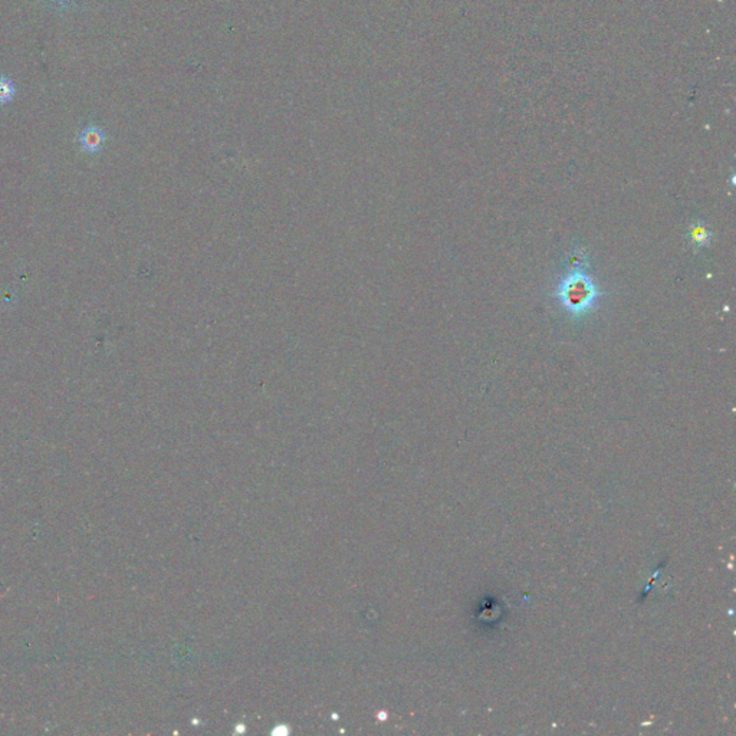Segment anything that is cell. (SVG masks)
Returning a JSON list of instances; mask_svg holds the SVG:
<instances>
[{"label": "cell", "instance_id": "5b68a950", "mask_svg": "<svg viewBox=\"0 0 736 736\" xmlns=\"http://www.w3.org/2000/svg\"><path fill=\"white\" fill-rule=\"evenodd\" d=\"M58 2H59V3H64V2H67V0H58Z\"/></svg>", "mask_w": 736, "mask_h": 736}, {"label": "cell", "instance_id": "3957f363", "mask_svg": "<svg viewBox=\"0 0 736 736\" xmlns=\"http://www.w3.org/2000/svg\"><path fill=\"white\" fill-rule=\"evenodd\" d=\"M689 240L696 249L706 247L712 240V232L703 223H695L689 229Z\"/></svg>", "mask_w": 736, "mask_h": 736}, {"label": "cell", "instance_id": "7a4b0ae2", "mask_svg": "<svg viewBox=\"0 0 736 736\" xmlns=\"http://www.w3.org/2000/svg\"><path fill=\"white\" fill-rule=\"evenodd\" d=\"M105 141V134L95 125H88L79 133L78 142L81 150L87 154H97L101 152Z\"/></svg>", "mask_w": 736, "mask_h": 736}, {"label": "cell", "instance_id": "6da1fadb", "mask_svg": "<svg viewBox=\"0 0 736 736\" xmlns=\"http://www.w3.org/2000/svg\"><path fill=\"white\" fill-rule=\"evenodd\" d=\"M555 295L566 311L580 317L596 306L600 292L590 277L581 270H573L558 284Z\"/></svg>", "mask_w": 736, "mask_h": 736}, {"label": "cell", "instance_id": "277c9868", "mask_svg": "<svg viewBox=\"0 0 736 736\" xmlns=\"http://www.w3.org/2000/svg\"><path fill=\"white\" fill-rule=\"evenodd\" d=\"M16 92V87L8 76H0V105H8Z\"/></svg>", "mask_w": 736, "mask_h": 736}]
</instances>
